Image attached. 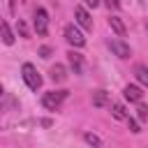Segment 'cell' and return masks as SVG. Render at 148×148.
Instances as JSON below:
<instances>
[{
    "mask_svg": "<svg viewBox=\"0 0 148 148\" xmlns=\"http://www.w3.org/2000/svg\"><path fill=\"white\" fill-rule=\"evenodd\" d=\"M35 32L39 37H44L49 32V14H46L44 7H37L35 9Z\"/></svg>",
    "mask_w": 148,
    "mask_h": 148,
    "instance_id": "3957f363",
    "label": "cell"
},
{
    "mask_svg": "<svg viewBox=\"0 0 148 148\" xmlns=\"http://www.w3.org/2000/svg\"><path fill=\"white\" fill-rule=\"evenodd\" d=\"M21 76H23V81H25V86H28L30 90H37V88L42 86V76L37 74L35 65H30V62H23V67H21Z\"/></svg>",
    "mask_w": 148,
    "mask_h": 148,
    "instance_id": "6da1fadb",
    "label": "cell"
},
{
    "mask_svg": "<svg viewBox=\"0 0 148 148\" xmlns=\"http://www.w3.org/2000/svg\"><path fill=\"white\" fill-rule=\"evenodd\" d=\"M74 16H76V23H79L83 30H92V21H90V14H88L83 7H74Z\"/></svg>",
    "mask_w": 148,
    "mask_h": 148,
    "instance_id": "8992f818",
    "label": "cell"
},
{
    "mask_svg": "<svg viewBox=\"0 0 148 148\" xmlns=\"http://www.w3.org/2000/svg\"><path fill=\"white\" fill-rule=\"evenodd\" d=\"M111 113H113V118H116V120H127V118H130V113L125 111V106H123V104H118V102H116V104H111Z\"/></svg>",
    "mask_w": 148,
    "mask_h": 148,
    "instance_id": "5bb4252c",
    "label": "cell"
},
{
    "mask_svg": "<svg viewBox=\"0 0 148 148\" xmlns=\"http://www.w3.org/2000/svg\"><path fill=\"white\" fill-rule=\"evenodd\" d=\"M106 104H109L106 90H95L92 92V106H106Z\"/></svg>",
    "mask_w": 148,
    "mask_h": 148,
    "instance_id": "8fae6325",
    "label": "cell"
},
{
    "mask_svg": "<svg viewBox=\"0 0 148 148\" xmlns=\"http://www.w3.org/2000/svg\"><path fill=\"white\" fill-rule=\"evenodd\" d=\"M39 56H42V58H49V56H51V49H49V46H42V49H39Z\"/></svg>",
    "mask_w": 148,
    "mask_h": 148,
    "instance_id": "ffe728a7",
    "label": "cell"
},
{
    "mask_svg": "<svg viewBox=\"0 0 148 148\" xmlns=\"http://www.w3.org/2000/svg\"><path fill=\"white\" fill-rule=\"evenodd\" d=\"M83 2H86L88 7H97V5H99V0H83Z\"/></svg>",
    "mask_w": 148,
    "mask_h": 148,
    "instance_id": "44dd1931",
    "label": "cell"
},
{
    "mask_svg": "<svg viewBox=\"0 0 148 148\" xmlns=\"http://www.w3.org/2000/svg\"><path fill=\"white\" fill-rule=\"evenodd\" d=\"M83 139H86V143H90L92 148H99V146H102V139H99V136H95V134H90V132H88V134H83Z\"/></svg>",
    "mask_w": 148,
    "mask_h": 148,
    "instance_id": "2e32d148",
    "label": "cell"
},
{
    "mask_svg": "<svg viewBox=\"0 0 148 148\" xmlns=\"http://www.w3.org/2000/svg\"><path fill=\"white\" fill-rule=\"evenodd\" d=\"M109 25H111V30H113L118 37H125V25H123V21H120L118 16H111V18H109Z\"/></svg>",
    "mask_w": 148,
    "mask_h": 148,
    "instance_id": "4fadbf2b",
    "label": "cell"
},
{
    "mask_svg": "<svg viewBox=\"0 0 148 148\" xmlns=\"http://www.w3.org/2000/svg\"><path fill=\"white\" fill-rule=\"evenodd\" d=\"M65 39H67L72 46H76V49H81V46L86 44V37H83V35H81V30H79L76 25H72V23H69V25H65Z\"/></svg>",
    "mask_w": 148,
    "mask_h": 148,
    "instance_id": "277c9868",
    "label": "cell"
},
{
    "mask_svg": "<svg viewBox=\"0 0 148 148\" xmlns=\"http://www.w3.org/2000/svg\"><path fill=\"white\" fill-rule=\"evenodd\" d=\"M49 74H51V79H53L56 83H62V81L67 79V69H65V65H53Z\"/></svg>",
    "mask_w": 148,
    "mask_h": 148,
    "instance_id": "9c48e42d",
    "label": "cell"
},
{
    "mask_svg": "<svg viewBox=\"0 0 148 148\" xmlns=\"http://www.w3.org/2000/svg\"><path fill=\"white\" fill-rule=\"evenodd\" d=\"M134 74H136V81L148 88V67H146V65H136V67H134Z\"/></svg>",
    "mask_w": 148,
    "mask_h": 148,
    "instance_id": "7c38bea8",
    "label": "cell"
},
{
    "mask_svg": "<svg viewBox=\"0 0 148 148\" xmlns=\"http://www.w3.org/2000/svg\"><path fill=\"white\" fill-rule=\"evenodd\" d=\"M123 95H125V99H130V102H141V97H143L141 88L134 86V83H127V86L123 88Z\"/></svg>",
    "mask_w": 148,
    "mask_h": 148,
    "instance_id": "52a82bcc",
    "label": "cell"
},
{
    "mask_svg": "<svg viewBox=\"0 0 148 148\" xmlns=\"http://www.w3.org/2000/svg\"><path fill=\"white\" fill-rule=\"evenodd\" d=\"M136 118L139 120H148V106L141 104V102H136Z\"/></svg>",
    "mask_w": 148,
    "mask_h": 148,
    "instance_id": "9a60e30c",
    "label": "cell"
},
{
    "mask_svg": "<svg viewBox=\"0 0 148 148\" xmlns=\"http://www.w3.org/2000/svg\"><path fill=\"white\" fill-rule=\"evenodd\" d=\"M16 30H18V35H21V37H28V25H25V21H23V18H18V21H16Z\"/></svg>",
    "mask_w": 148,
    "mask_h": 148,
    "instance_id": "e0dca14e",
    "label": "cell"
},
{
    "mask_svg": "<svg viewBox=\"0 0 148 148\" xmlns=\"http://www.w3.org/2000/svg\"><path fill=\"white\" fill-rule=\"evenodd\" d=\"M109 49L118 56V58H130L132 56V51H130V46L123 42V39H109Z\"/></svg>",
    "mask_w": 148,
    "mask_h": 148,
    "instance_id": "5b68a950",
    "label": "cell"
},
{
    "mask_svg": "<svg viewBox=\"0 0 148 148\" xmlns=\"http://www.w3.org/2000/svg\"><path fill=\"white\" fill-rule=\"evenodd\" d=\"M0 39H2L7 46H12V44H14V35H12V30H9V25H7V21H0Z\"/></svg>",
    "mask_w": 148,
    "mask_h": 148,
    "instance_id": "30bf717a",
    "label": "cell"
},
{
    "mask_svg": "<svg viewBox=\"0 0 148 148\" xmlns=\"http://www.w3.org/2000/svg\"><path fill=\"white\" fill-rule=\"evenodd\" d=\"M67 60H69V67L74 69V74H81V72H83V56H81V53L69 51V53H67Z\"/></svg>",
    "mask_w": 148,
    "mask_h": 148,
    "instance_id": "ba28073f",
    "label": "cell"
},
{
    "mask_svg": "<svg viewBox=\"0 0 148 148\" xmlns=\"http://www.w3.org/2000/svg\"><path fill=\"white\" fill-rule=\"evenodd\" d=\"M65 99H67V90H51V92H44V97H42V106L49 109V111H56Z\"/></svg>",
    "mask_w": 148,
    "mask_h": 148,
    "instance_id": "7a4b0ae2",
    "label": "cell"
},
{
    "mask_svg": "<svg viewBox=\"0 0 148 148\" xmlns=\"http://www.w3.org/2000/svg\"><path fill=\"white\" fill-rule=\"evenodd\" d=\"M0 95H2V86H0Z\"/></svg>",
    "mask_w": 148,
    "mask_h": 148,
    "instance_id": "7402d4cb",
    "label": "cell"
},
{
    "mask_svg": "<svg viewBox=\"0 0 148 148\" xmlns=\"http://www.w3.org/2000/svg\"><path fill=\"white\" fill-rule=\"evenodd\" d=\"M127 125H130V132H134V134H139V132H141V127H139V123H136V120L127 118Z\"/></svg>",
    "mask_w": 148,
    "mask_h": 148,
    "instance_id": "ac0fdd59",
    "label": "cell"
},
{
    "mask_svg": "<svg viewBox=\"0 0 148 148\" xmlns=\"http://www.w3.org/2000/svg\"><path fill=\"white\" fill-rule=\"evenodd\" d=\"M104 5H106L109 9H118V7H120V0H104Z\"/></svg>",
    "mask_w": 148,
    "mask_h": 148,
    "instance_id": "d6986e66",
    "label": "cell"
}]
</instances>
